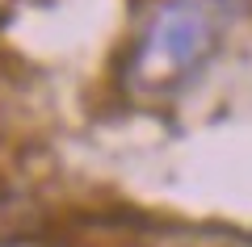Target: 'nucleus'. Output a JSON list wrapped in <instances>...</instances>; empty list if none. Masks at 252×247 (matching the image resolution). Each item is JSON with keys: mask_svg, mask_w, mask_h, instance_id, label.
<instances>
[{"mask_svg": "<svg viewBox=\"0 0 252 247\" xmlns=\"http://www.w3.org/2000/svg\"><path fill=\"white\" fill-rule=\"evenodd\" d=\"M210 51V21L198 4H164L152 17L143 42L135 55V71L152 84H168V80L185 76L202 55Z\"/></svg>", "mask_w": 252, "mask_h": 247, "instance_id": "f257e3e1", "label": "nucleus"}]
</instances>
